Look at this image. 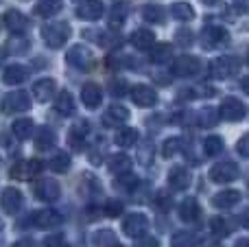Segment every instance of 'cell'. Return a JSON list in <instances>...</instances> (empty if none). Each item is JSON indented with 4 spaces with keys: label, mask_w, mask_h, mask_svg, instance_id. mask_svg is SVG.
<instances>
[{
    "label": "cell",
    "mask_w": 249,
    "mask_h": 247,
    "mask_svg": "<svg viewBox=\"0 0 249 247\" xmlns=\"http://www.w3.org/2000/svg\"><path fill=\"white\" fill-rule=\"evenodd\" d=\"M70 26L66 22H51L42 26V39L46 42L48 48H61L70 37Z\"/></svg>",
    "instance_id": "1"
},
{
    "label": "cell",
    "mask_w": 249,
    "mask_h": 247,
    "mask_svg": "<svg viewBox=\"0 0 249 247\" xmlns=\"http://www.w3.org/2000/svg\"><path fill=\"white\" fill-rule=\"evenodd\" d=\"M228 39H230V33L219 24H206L201 31V44H203V48H208V51L228 44Z\"/></svg>",
    "instance_id": "2"
},
{
    "label": "cell",
    "mask_w": 249,
    "mask_h": 247,
    "mask_svg": "<svg viewBox=\"0 0 249 247\" xmlns=\"http://www.w3.org/2000/svg\"><path fill=\"white\" fill-rule=\"evenodd\" d=\"M66 61L79 70H90L92 66H94V55H92V51L86 48L83 44H77V46H72L66 53Z\"/></svg>",
    "instance_id": "3"
},
{
    "label": "cell",
    "mask_w": 249,
    "mask_h": 247,
    "mask_svg": "<svg viewBox=\"0 0 249 247\" xmlns=\"http://www.w3.org/2000/svg\"><path fill=\"white\" fill-rule=\"evenodd\" d=\"M146 228H149V219H146V214H142V212L127 214L123 221V232L129 236V239H140V236H144Z\"/></svg>",
    "instance_id": "4"
},
{
    "label": "cell",
    "mask_w": 249,
    "mask_h": 247,
    "mask_svg": "<svg viewBox=\"0 0 249 247\" xmlns=\"http://www.w3.org/2000/svg\"><path fill=\"white\" fill-rule=\"evenodd\" d=\"M241 64H238L236 57H219L210 64V77L212 79H228L232 74L238 72Z\"/></svg>",
    "instance_id": "5"
},
{
    "label": "cell",
    "mask_w": 249,
    "mask_h": 247,
    "mask_svg": "<svg viewBox=\"0 0 249 247\" xmlns=\"http://www.w3.org/2000/svg\"><path fill=\"white\" fill-rule=\"evenodd\" d=\"M29 107H31V96L22 90L9 92V94L2 99V112L4 114H20V112H26Z\"/></svg>",
    "instance_id": "6"
},
{
    "label": "cell",
    "mask_w": 249,
    "mask_h": 247,
    "mask_svg": "<svg viewBox=\"0 0 249 247\" xmlns=\"http://www.w3.org/2000/svg\"><path fill=\"white\" fill-rule=\"evenodd\" d=\"M201 70V61L193 55H181L173 61L171 66V72L175 77H195V74Z\"/></svg>",
    "instance_id": "7"
},
{
    "label": "cell",
    "mask_w": 249,
    "mask_h": 247,
    "mask_svg": "<svg viewBox=\"0 0 249 247\" xmlns=\"http://www.w3.org/2000/svg\"><path fill=\"white\" fill-rule=\"evenodd\" d=\"M219 118L230 121V123L243 121V118H245V105L238 99H234V96H228V99H223V103H221V107H219Z\"/></svg>",
    "instance_id": "8"
},
{
    "label": "cell",
    "mask_w": 249,
    "mask_h": 247,
    "mask_svg": "<svg viewBox=\"0 0 249 247\" xmlns=\"http://www.w3.org/2000/svg\"><path fill=\"white\" fill-rule=\"evenodd\" d=\"M238 175H241V171H238V166L234 162H219V164H214L210 169V179L216 184H230Z\"/></svg>",
    "instance_id": "9"
},
{
    "label": "cell",
    "mask_w": 249,
    "mask_h": 247,
    "mask_svg": "<svg viewBox=\"0 0 249 247\" xmlns=\"http://www.w3.org/2000/svg\"><path fill=\"white\" fill-rule=\"evenodd\" d=\"M22 204H24V197H22V193L13 186L4 188L2 195H0V206H2V210L7 214H18L22 208Z\"/></svg>",
    "instance_id": "10"
},
{
    "label": "cell",
    "mask_w": 249,
    "mask_h": 247,
    "mask_svg": "<svg viewBox=\"0 0 249 247\" xmlns=\"http://www.w3.org/2000/svg\"><path fill=\"white\" fill-rule=\"evenodd\" d=\"M61 195V188L59 184L55 182V179H39L37 184H35V197L42 201H46V204H53V201H57Z\"/></svg>",
    "instance_id": "11"
},
{
    "label": "cell",
    "mask_w": 249,
    "mask_h": 247,
    "mask_svg": "<svg viewBox=\"0 0 249 247\" xmlns=\"http://www.w3.org/2000/svg\"><path fill=\"white\" fill-rule=\"evenodd\" d=\"M42 169H44V162H39V160L18 162V164H13V169H11V177L13 179H31L33 175L42 173Z\"/></svg>",
    "instance_id": "12"
},
{
    "label": "cell",
    "mask_w": 249,
    "mask_h": 247,
    "mask_svg": "<svg viewBox=\"0 0 249 247\" xmlns=\"http://www.w3.org/2000/svg\"><path fill=\"white\" fill-rule=\"evenodd\" d=\"M131 99L138 107H151L158 101V94L151 86H144V83H138V86L131 88Z\"/></svg>",
    "instance_id": "13"
},
{
    "label": "cell",
    "mask_w": 249,
    "mask_h": 247,
    "mask_svg": "<svg viewBox=\"0 0 249 247\" xmlns=\"http://www.w3.org/2000/svg\"><path fill=\"white\" fill-rule=\"evenodd\" d=\"M2 20H4V24H7V29L16 35L24 33V31L29 29V18H26L24 13H20L18 9H9Z\"/></svg>",
    "instance_id": "14"
},
{
    "label": "cell",
    "mask_w": 249,
    "mask_h": 247,
    "mask_svg": "<svg viewBox=\"0 0 249 247\" xmlns=\"http://www.w3.org/2000/svg\"><path fill=\"white\" fill-rule=\"evenodd\" d=\"M57 94V83L53 79H39L33 83V96L39 103H46Z\"/></svg>",
    "instance_id": "15"
},
{
    "label": "cell",
    "mask_w": 249,
    "mask_h": 247,
    "mask_svg": "<svg viewBox=\"0 0 249 247\" xmlns=\"http://www.w3.org/2000/svg\"><path fill=\"white\" fill-rule=\"evenodd\" d=\"M33 221H35V226H37L39 230H48V228L59 226L61 214L57 212V210H53V208H44V210H39V212L33 214Z\"/></svg>",
    "instance_id": "16"
},
{
    "label": "cell",
    "mask_w": 249,
    "mask_h": 247,
    "mask_svg": "<svg viewBox=\"0 0 249 247\" xmlns=\"http://www.w3.org/2000/svg\"><path fill=\"white\" fill-rule=\"evenodd\" d=\"M77 16L81 20H99L103 16V2L101 0H83L77 7Z\"/></svg>",
    "instance_id": "17"
},
{
    "label": "cell",
    "mask_w": 249,
    "mask_h": 247,
    "mask_svg": "<svg viewBox=\"0 0 249 247\" xmlns=\"http://www.w3.org/2000/svg\"><path fill=\"white\" fill-rule=\"evenodd\" d=\"M81 101L88 109H96L101 105V101H103V92H101V88L96 83L90 81L81 88Z\"/></svg>",
    "instance_id": "18"
},
{
    "label": "cell",
    "mask_w": 249,
    "mask_h": 247,
    "mask_svg": "<svg viewBox=\"0 0 249 247\" xmlns=\"http://www.w3.org/2000/svg\"><path fill=\"white\" fill-rule=\"evenodd\" d=\"M190 184V171L184 166H173L171 173H168V186L173 191H184Z\"/></svg>",
    "instance_id": "19"
},
{
    "label": "cell",
    "mask_w": 249,
    "mask_h": 247,
    "mask_svg": "<svg viewBox=\"0 0 249 247\" xmlns=\"http://www.w3.org/2000/svg\"><path fill=\"white\" fill-rule=\"evenodd\" d=\"M26 77H29V68L20 64H13V66H7L2 72V81L7 86H18V83H24Z\"/></svg>",
    "instance_id": "20"
},
{
    "label": "cell",
    "mask_w": 249,
    "mask_h": 247,
    "mask_svg": "<svg viewBox=\"0 0 249 247\" xmlns=\"http://www.w3.org/2000/svg\"><path fill=\"white\" fill-rule=\"evenodd\" d=\"M238 201H241V193L232 191V188H225V191L216 193V195L212 197V206H214V208H232Z\"/></svg>",
    "instance_id": "21"
},
{
    "label": "cell",
    "mask_w": 249,
    "mask_h": 247,
    "mask_svg": "<svg viewBox=\"0 0 249 247\" xmlns=\"http://www.w3.org/2000/svg\"><path fill=\"white\" fill-rule=\"evenodd\" d=\"M177 212H179V219H181V221L193 223V221H197V219H199V214H201V208H199L197 199L188 197V199H184V201L179 204Z\"/></svg>",
    "instance_id": "22"
},
{
    "label": "cell",
    "mask_w": 249,
    "mask_h": 247,
    "mask_svg": "<svg viewBox=\"0 0 249 247\" xmlns=\"http://www.w3.org/2000/svg\"><path fill=\"white\" fill-rule=\"evenodd\" d=\"M127 118H129L127 107H123V105H112V107L103 114V125L105 127H118V125H123Z\"/></svg>",
    "instance_id": "23"
},
{
    "label": "cell",
    "mask_w": 249,
    "mask_h": 247,
    "mask_svg": "<svg viewBox=\"0 0 249 247\" xmlns=\"http://www.w3.org/2000/svg\"><path fill=\"white\" fill-rule=\"evenodd\" d=\"M57 144V136L51 127H39L37 129V136H35V149L37 151H48Z\"/></svg>",
    "instance_id": "24"
},
{
    "label": "cell",
    "mask_w": 249,
    "mask_h": 247,
    "mask_svg": "<svg viewBox=\"0 0 249 247\" xmlns=\"http://www.w3.org/2000/svg\"><path fill=\"white\" fill-rule=\"evenodd\" d=\"M107 169L112 171L114 175H124L131 171V158L124 156V153H114L107 160Z\"/></svg>",
    "instance_id": "25"
},
{
    "label": "cell",
    "mask_w": 249,
    "mask_h": 247,
    "mask_svg": "<svg viewBox=\"0 0 249 247\" xmlns=\"http://www.w3.org/2000/svg\"><path fill=\"white\" fill-rule=\"evenodd\" d=\"M131 44L136 48H140V51H149V48L155 44L153 31H149V29H136L131 33Z\"/></svg>",
    "instance_id": "26"
},
{
    "label": "cell",
    "mask_w": 249,
    "mask_h": 247,
    "mask_svg": "<svg viewBox=\"0 0 249 247\" xmlns=\"http://www.w3.org/2000/svg\"><path fill=\"white\" fill-rule=\"evenodd\" d=\"M61 7H64V0H37L35 13L42 18H53L61 11Z\"/></svg>",
    "instance_id": "27"
},
{
    "label": "cell",
    "mask_w": 249,
    "mask_h": 247,
    "mask_svg": "<svg viewBox=\"0 0 249 247\" xmlns=\"http://www.w3.org/2000/svg\"><path fill=\"white\" fill-rule=\"evenodd\" d=\"M86 134H88V123L86 121H79L77 125H72V129H70L68 134V142L72 149H81L83 147V140H86Z\"/></svg>",
    "instance_id": "28"
},
{
    "label": "cell",
    "mask_w": 249,
    "mask_h": 247,
    "mask_svg": "<svg viewBox=\"0 0 249 247\" xmlns=\"http://www.w3.org/2000/svg\"><path fill=\"white\" fill-rule=\"evenodd\" d=\"M55 112L61 114V116H72L74 114V99L70 92H59V96L55 101Z\"/></svg>",
    "instance_id": "29"
},
{
    "label": "cell",
    "mask_w": 249,
    "mask_h": 247,
    "mask_svg": "<svg viewBox=\"0 0 249 247\" xmlns=\"http://www.w3.org/2000/svg\"><path fill=\"white\" fill-rule=\"evenodd\" d=\"M11 131L18 140L31 138V136H33V121H31V118H18L11 125Z\"/></svg>",
    "instance_id": "30"
},
{
    "label": "cell",
    "mask_w": 249,
    "mask_h": 247,
    "mask_svg": "<svg viewBox=\"0 0 249 247\" xmlns=\"http://www.w3.org/2000/svg\"><path fill=\"white\" fill-rule=\"evenodd\" d=\"M171 57H173L171 44H153L151 46V61L153 64H166Z\"/></svg>",
    "instance_id": "31"
},
{
    "label": "cell",
    "mask_w": 249,
    "mask_h": 247,
    "mask_svg": "<svg viewBox=\"0 0 249 247\" xmlns=\"http://www.w3.org/2000/svg\"><path fill=\"white\" fill-rule=\"evenodd\" d=\"M197 245H199V236L188 230L177 232L171 239V247H197Z\"/></svg>",
    "instance_id": "32"
},
{
    "label": "cell",
    "mask_w": 249,
    "mask_h": 247,
    "mask_svg": "<svg viewBox=\"0 0 249 247\" xmlns=\"http://www.w3.org/2000/svg\"><path fill=\"white\" fill-rule=\"evenodd\" d=\"M210 230L214 232V234L219 236V239H223V236H230V234H232L234 226H232V221H230V219L212 217V219H210Z\"/></svg>",
    "instance_id": "33"
},
{
    "label": "cell",
    "mask_w": 249,
    "mask_h": 247,
    "mask_svg": "<svg viewBox=\"0 0 249 247\" xmlns=\"http://www.w3.org/2000/svg\"><path fill=\"white\" fill-rule=\"evenodd\" d=\"M114 140H116V144L123 149L133 147V144L138 142V131L133 129V127H123V129H118V134Z\"/></svg>",
    "instance_id": "34"
},
{
    "label": "cell",
    "mask_w": 249,
    "mask_h": 247,
    "mask_svg": "<svg viewBox=\"0 0 249 247\" xmlns=\"http://www.w3.org/2000/svg\"><path fill=\"white\" fill-rule=\"evenodd\" d=\"M92 241H94V247H121V245H118L116 234H114L112 230H99V232H94Z\"/></svg>",
    "instance_id": "35"
},
{
    "label": "cell",
    "mask_w": 249,
    "mask_h": 247,
    "mask_svg": "<svg viewBox=\"0 0 249 247\" xmlns=\"http://www.w3.org/2000/svg\"><path fill=\"white\" fill-rule=\"evenodd\" d=\"M48 169L55 171V173H66L70 169V156L66 151H59L48 160Z\"/></svg>",
    "instance_id": "36"
},
{
    "label": "cell",
    "mask_w": 249,
    "mask_h": 247,
    "mask_svg": "<svg viewBox=\"0 0 249 247\" xmlns=\"http://www.w3.org/2000/svg\"><path fill=\"white\" fill-rule=\"evenodd\" d=\"M171 16L175 18V20L188 22V20H193V18H195V11H193V7H190V4L177 2V4H173V7H171Z\"/></svg>",
    "instance_id": "37"
},
{
    "label": "cell",
    "mask_w": 249,
    "mask_h": 247,
    "mask_svg": "<svg viewBox=\"0 0 249 247\" xmlns=\"http://www.w3.org/2000/svg\"><path fill=\"white\" fill-rule=\"evenodd\" d=\"M223 151V140L219 138V136H208L206 140H203V153L206 156H216V153Z\"/></svg>",
    "instance_id": "38"
},
{
    "label": "cell",
    "mask_w": 249,
    "mask_h": 247,
    "mask_svg": "<svg viewBox=\"0 0 249 247\" xmlns=\"http://www.w3.org/2000/svg\"><path fill=\"white\" fill-rule=\"evenodd\" d=\"M197 123L201 127H214L216 123H219V112H216V109H212V107L201 109V112H199V121Z\"/></svg>",
    "instance_id": "39"
},
{
    "label": "cell",
    "mask_w": 249,
    "mask_h": 247,
    "mask_svg": "<svg viewBox=\"0 0 249 247\" xmlns=\"http://www.w3.org/2000/svg\"><path fill=\"white\" fill-rule=\"evenodd\" d=\"M142 18H144L146 22L160 24V22H164V9L162 7H144L142 9Z\"/></svg>",
    "instance_id": "40"
},
{
    "label": "cell",
    "mask_w": 249,
    "mask_h": 247,
    "mask_svg": "<svg viewBox=\"0 0 249 247\" xmlns=\"http://www.w3.org/2000/svg\"><path fill=\"white\" fill-rule=\"evenodd\" d=\"M124 18H127V7H123V4H116V7H114V11L109 13V26H112V29H118V26H123Z\"/></svg>",
    "instance_id": "41"
},
{
    "label": "cell",
    "mask_w": 249,
    "mask_h": 247,
    "mask_svg": "<svg viewBox=\"0 0 249 247\" xmlns=\"http://www.w3.org/2000/svg\"><path fill=\"white\" fill-rule=\"evenodd\" d=\"M179 144H181L179 138H168V140H164V144H162V156H164V158H173L177 151H179Z\"/></svg>",
    "instance_id": "42"
},
{
    "label": "cell",
    "mask_w": 249,
    "mask_h": 247,
    "mask_svg": "<svg viewBox=\"0 0 249 247\" xmlns=\"http://www.w3.org/2000/svg\"><path fill=\"white\" fill-rule=\"evenodd\" d=\"M116 186H121L123 191H133L138 186V177L131 173H124V175H118L116 179Z\"/></svg>",
    "instance_id": "43"
},
{
    "label": "cell",
    "mask_w": 249,
    "mask_h": 247,
    "mask_svg": "<svg viewBox=\"0 0 249 247\" xmlns=\"http://www.w3.org/2000/svg\"><path fill=\"white\" fill-rule=\"evenodd\" d=\"M103 212L107 214V217H118V214L123 212V204L121 201H116V199H109L107 204L103 206Z\"/></svg>",
    "instance_id": "44"
},
{
    "label": "cell",
    "mask_w": 249,
    "mask_h": 247,
    "mask_svg": "<svg viewBox=\"0 0 249 247\" xmlns=\"http://www.w3.org/2000/svg\"><path fill=\"white\" fill-rule=\"evenodd\" d=\"M109 92H112L114 96H124V92H127V81H124V79H114V81L109 83Z\"/></svg>",
    "instance_id": "45"
},
{
    "label": "cell",
    "mask_w": 249,
    "mask_h": 247,
    "mask_svg": "<svg viewBox=\"0 0 249 247\" xmlns=\"http://www.w3.org/2000/svg\"><path fill=\"white\" fill-rule=\"evenodd\" d=\"M44 247H66V239L61 234H53L44 241Z\"/></svg>",
    "instance_id": "46"
},
{
    "label": "cell",
    "mask_w": 249,
    "mask_h": 247,
    "mask_svg": "<svg viewBox=\"0 0 249 247\" xmlns=\"http://www.w3.org/2000/svg\"><path fill=\"white\" fill-rule=\"evenodd\" d=\"M236 151L241 153L243 158H249V134H245L241 140H238V144H236Z\"/></svg>",
    "instance_id": "47"
},
{
    "label": "cell",
    "mask_w": 249,
    "mask_h": 247,
    "mask_svg": "<svg viewBox=\"0 0 249 247\" xmlns=\"http://www.w3.org/2000/svg\"><path fill=\"white\" fill-rule=\"evenodd\" d=\"M138 243L136 247H160L158 239H153V236H140V239H136Z\"/></svg>",
    "instance_id": "48"
},
{
    "label": "cell",
    "mask_w": 249,
    "mask_h": 247,
    "mask_svg": "<svg viewBox=\"0 0 249 247\" xmlns=\"http://www.w3.org/2000/svg\"><path fill=\"white\" fill-rule=\"evenodd\" d=\"M177 42L181 44V46H186V44H193V33H190V31H186V29H181L179 33H177Z\"/></svg>",
    "instance_id": "49"
},
{
    "label": "cell",
    "mask_w": 249,
    "mask_h": 247,
    "mask_svg": "<svg viewBox=\"0 0 249 247\" xmlns=\"http://www.w3.org/2000/svg\"><path fill=\"white\" fill-rule=\"evenodd\" d=\"M155 199H158V206H160L162 210H166L168 206H171V199H166V195H164V193H160V195L155 197Z\"/></svg>",
    "instance_id": "50"
},
{
    "label": "cell",
    "mask_w": 249,
    "mask_h": 247,
    "mask_svg": "<svg viewBox=\"0 0 249 247\" xmlns=\"http://www.w3.org/2000/svg\"><path fill=\"white\" fill-rule=\"evenodd\" d=\"M13 247H37V245H35L33 239H20V241L13 243Z\"/></svg>",
    "instance_id": "51"
},
{
    "label": "cell",
    "mask_w": 249,
    "mask_h": 247,
    "mask_svg": "<svg viewBox=\"0 0 249 247\" xmlns=\"http://www.w3.org/2000/svg\"><path fill=\"white\" fill-rule=\"evenodd\" d=\"M234 4H236V9H241V11H247L249 13V0H234Z\"/></svg>",
    "instance_id": "52"
},
{
    "label": "cell",
    "mask_w": 249,
    "mask_h": 247,
    "mask_svg": "<svg viewBox=\"0 0 249 247\" xmlns=\"http://www.w3.org/2000/svg\"><path fill=\"white\" fill-rule=\"evenodd\" d=\"M241 226H243V228H247V230H249V208L245 210V212H243V217H241Z\"/></svg>",
    "instance_id": "53"
},
{
    "label": "cell",
    "mask_w": 249,
    "mask_h": 247,
    "mask_svg": "<svg viewBox=\"0 0 249 247\" xmlns=\"http://www.w3.org/2000/svg\"><path fill=\"white\" fill-rule=\"evenodd\" d=\"M241 88H243V92H245V94H249V74L241 79Z\"/></svg>",
    "instance_id": "54"
},
{
    "label": "cell",
    "mask_w": 249,
    "mask_h": 247,
    "mask_svg": "<svg viewBox=\"0 0 249 247\" xmlns=\"http://www.w3.org/2000/svg\"><path fill=\"white\" fill-rule=\"evenodd\" d=\"M234 247H249V239H241V241H236V245Z\"/></svg>",
    "instance_id": "55"
},
{
    "label": "cell",
    "mask_w": 249,
    "mask_h": 247,
    "mask_svg": "<svg viewBox=\"0 0 249 247\" xmlns=\"http://www.w3.org/2000/svg\"><path fill=\"white\" fill-rule=\"evenodd\" d=\"M201 2H206V4H214V2H219V0H201Z\"/></svg>",
    "instance_id": "56"
},
{
    "label": "cell",
    "mask_w": 249,
    "mask_h": 247,
    "mask_svg": "<svg viewBox=\"0 0 249 247\" xmlns=\"http://www.w3.org/2000/svg\"><path fill=\"white\" fill-rule=\"evenodd\" d=\"M2 57H4V51H2V48H0V61H2Z\"/></svg>",
    "instance_id": "57"
},
{
    "label": "cell",
    "mask_w": 249,
    "mask_h": 247,
    "mask_svg": "<svg viewBox=\"0 0 249 247\" xmlns=\"http://www.w3.org/2000/svg\"><path fill=\"white\" fill-rule=\"evenodd\" d=\"M2 228H4V226H2V219H0V232H2Z\"/></svg>",
    "instance_id": "58"
},
{
    "label": "cell",
    "mask_w": 249,
    "mask_h": 247,
    "mask_svg": "<svg viewBox=\"0 0 249 247\" xmlns=\"http://www.w3.org/2000/svg\"><path fill=\"white\" fill-rule=\"evenodd\" d=\"M77 247H81V245H77Z\"/></svg>",
    "instance_id": "59"
}]
</instances>
